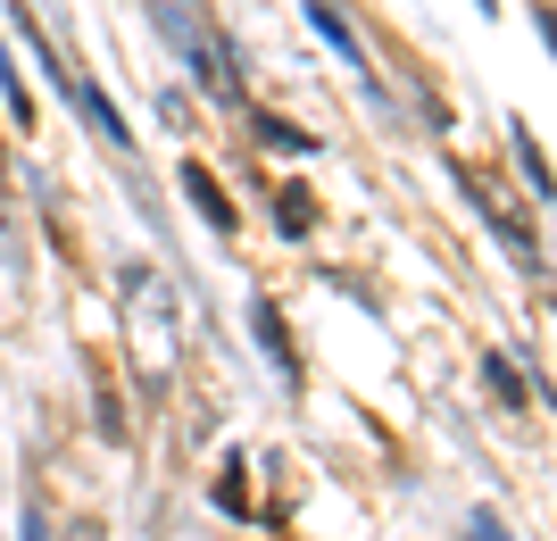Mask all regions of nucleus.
<instances>
[{"mask_svg": "<svg viewBox=\"0 0 557 541\" xmlns=\"http://www.w3.org/2000/svg\"><path fill=\"white\" fill-rule=\"evenodd\" d=\"M483 376H491V392H499V408H524V376H516L508 358H491Z\"/></svg>", "mask_w": 557, "mask_h": 541, "instance_id": "obj_2", "label": "nucleus"}, {"mask_svg": "<svg viewBox=\"0 0 557 541\" xmlns=\"http://www.w3.org/2000/svg\"><path fill=\"white\" fill-rule=\"evenodd\" d=\"M483 9H499V0H483Z\"/></svg>", "mask_w": 557, "mask_h": 541, "instance_id": "obj_5", "label": "nucleus"}, {"mask_svg": "<svg viewBox=\"0 0 557 541\" xmlns=\"http://www.w3.org/2000/svg\"><path fill=\"white\" fill-rule=\"evenodd\" d=\"M184 192L200 200V217H209V225H233V200L216 192V175H209V167H184Z\"/></svg>", "mask_w": 557, "mask_h": 541, "instance_id": "obj_1", "label": "nucleus"}, {"mask_svg": "<svg viewBox=\"0 0 557 541\" xmlns=\"http://www.w3.org/2000/svg\"><path fill=\"white\" fill-rule=\"evenodd\" d=\"M308 217H317V209H308V192H283V234H308Z\"/></svg>", "mask_w": 557, "mask_h": 541, "instance_id": "obj_3", "label": "nucleus"}, {"mask_svg": "<svg viewBox=\"0 0 557 541\" xmlns=\"http://www.w3.org/2000/svg\"><path fill=\"white\" fill-rule=\"evenodd\" d=\"M541 34H549V50H557V9H541Z\"/></svg>", "mask_w": 557, "mask_h": 541, "instance_id": "obj_4", "label": "nucleus"}]
</instances>
